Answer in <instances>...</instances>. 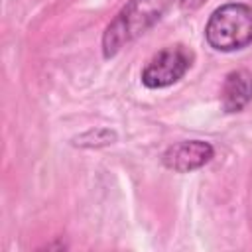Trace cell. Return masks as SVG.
Masks as SVG:
<instances>
[{
  "label": "cell",
  "instance_id": "6da1fadb",
  "mask_svg": "<svg viewBox=\"0 0 252 252\" xmlns=\"http://www.w3.org/2000/svg\"><path fill=\"white\" fill-rule=\"evenodd\" d=\"M173 0H130L102 33L104 59L114 57L126 43L144 35L167 12Z\"/></svg>",
  "mask_w": 252,
  "mask_h": 252
},
{
  "label": "cell",
  "instance_id": "7a4b0ae2",
  "mask_svg": "<svg viewBox=\"0 0 252 252\" xmlns=\"http://www.w3.org/2000/svg\"><path fill=\"white\" fill-rule=\"evenodd\" d=\"M205 39L215 51L230 53L252 43V6L228 2L219 6L205 26Z\"/></svg>",
  "mask_w": 252,
  "mask_h": 252
},
{
  "label": "cell",
  "instance_id": "3957f363",
  "mask_svg": "<svg viewBox=\"0 0 252 252\" xmlns=\"http://www.w3.org/2000/svg\"><path fill=\"white\" fill-rule=\"evenodd\" d=\"M193 51L181 43L167 45L158 51L142 69L140 81L146 89H167L181 81L193 65Z\"/></svg>",
  "mask_w": 252,
  "mask_h": 252
},
{
  "label": "cell",
  "instance_id": "277c9868",
  "mask_svg": "<svg viewBox=\"0 0 252 252\" xmlns=\"http://www.w3.org/2000/svg\"><path fill=\"white\" fill-rule=\"evenodd\" d=\"M215 156V148L205 140H183L171 144L161 154V163L175 173H191L207 165Z\"/></svg>",
  "mask_w": 252,
  "mask_h": 252
},
{
  "label": "cell",
  "instance_id": "5b68a950",
  "mask_svg": "<svg viewBox=\"0 0 252 252\" xmlns=\"http://www.w3.org/2000/svg\"><path fill=\"white\" fill-rule=\"evenodd\" d=\"M220 102L228 114L240 112L252 102V73L248 69H234L224 77Z\"/></svg>",
  "mask_w": 252,
  "mask_h": 252
},
{
  "label": "cell",
  "instance_id": "8992f818",
  "mask_svg": "<svg viewBox=\"0 0 252 252\" xmlns=\"http://www.w3.org/2000/svg\"><path fill=\"white\" fill-rule=\"evenodd\" d=\"M114 142H116V132L108 130V128H93V130L73 138V144L81 146V148H102V146H108Z\"/></svg>",
  "mask_w": 252,
  "mask_h": 252
},
{
  "label": "cell",
  "instance_id": "52a82bcc",
  "mask_svg": "<svg viewBox=\"0 0 252 252\" xmlns=\"http://www.w3.org/2000/svg\"><path fill=\"white\" fill-rule=\"evenodd\" d=\"M207 0H179V10L185 12V14H193L197 12Z\"/></svg>",
  "mask_w": 252,
  "mask_h": 252
}]
</instances>
